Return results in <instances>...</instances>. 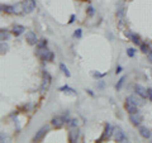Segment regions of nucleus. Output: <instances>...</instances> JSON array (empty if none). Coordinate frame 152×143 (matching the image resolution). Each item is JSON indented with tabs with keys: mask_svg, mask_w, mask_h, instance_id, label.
Instances as JSON below:
<instances>
[{
	"mask_svg": "<svg viewBox=\"0 0 152 143\" xmlns=\"http://www.w3.org/2000/svg\"><path fill=\"white\" fill-rule=\"evenodd\" d=\"M37 57H39L42 61H48V62H52L55 58V55L52 51H49L47 47H43V48H38V51L36 52Z\"/></svg>",
	"mask_w": 152,
	"mask_h": 143,
	"instance_id": "f257e3e1",
	"label": "nucleus"
},
{
	"mask_svg": "<svg viewBox=\"0 0 152 143\" xmlns=\"http://www.w3.org/2000/svg\"><path fill=\"white\" fill-rule=\"evenodd\" d=\"M22 9L25 14H31L32 11L36 9V1L34 0H24L22 3Z\"/></svg>",
	"mask_w": 152,
	"mask_h": 143,
	"instance_id": "f03ea898",
	"label": "nucleus"
},
{
	"mask_svg": "<svg viewBox=\"0 0 152 143\" xmlns=\"http://www.w3.org/2000/svg\"><path fill=\"white\" fill-rule=\"evenodd\" d=\"M67 122H70V120L66 119L65 116H55L51 120V124L53 125L55 128H61V127H63V124L67 123Z\"/></svg>",
	"mask_w": 152,
	"mask_h": 143,
	"instance_id": "7ed1b4c3",
	"label": "nucleus"
},
{
	"mask_svg": "<svg viewBox=\"0 0 152 143\" xmlns=\"http://www.w3.org/2000/svg\"><path fill=\"white\" fill-rule=\"evenodd\" d=\"M124 106H125V109H127V112L129 113V114H137V113L139 112V110H138V106H137L136 104H133L132 101L129 100V99H127V100H125Z\"/></svg>",
	"mask_w": 152,
	"mask_h": 143,
	"instance_id": "20e7f679",
	"label": "nucleus"
},
{
	"mask_svg": "<svg viewBox=\"0 0 152 143\" xmlns=\"http://www.w3.org/2000/svg\"><path fill=\"white\" fill-rule=\"evenodd\" d=\"M128 99H129L133 104H136L137 106H142V105H145V98H142V96L138 95L137 92L136 94H132Z\"/></svg>",
	"mask_w": 152,
	"mask_h": 143,
	"instance_id": "39448f33",
	"label": "nucleus"
},
{
	"mask_svg": "<svg viewBox=\"0 0 152 143\" xmlns=\"http://www.w3.org/2000/svg\"><path fill=\"white\" fill-rule=\"evenodd\" d=\"M25 39H27L28 45H31V46H36L38 43V38H37L36 33H34V32H31V31L25 33Z\"/></svg>",
	"mask_w": 152,
	"mask_h": 143,
	"instance_id": "423d86ee",
	"label": "nucleus"
},
{
	"mask_svg": "<svg viewBox=\"0 0 152 143\" xmlns=\"http://www.w3.org/2000/svg\"><path fill=\"white\" fill-rule=\"evenodd\" d=\"M114 138H115L117 142H127L128 138L124 134V132L121 129V128H117L115 132H114Z\"/></svg>",
	"mask_w": 152,
	"mask_h": 143,
	"instance_id": "0eeeda50",
	"label": "nucleus"
},
{
	"mask_svg": "<svg viewBox=\"0 0 152 143\" xmlns=\"http://www.w3.org/2000/svg\"><path fill=\"white\" fill-rule=\"evenodd\" d=\"M47 132H48V127H47V125L42 127V128H41V129L37 132L36 136L33 137V141H34V142H39V141H42L43 137L46 136V133H47Z\"/></svg>",
	"mask_w": 152,
	"mask_h": 143,
	"instance_id": "6e6552de",
	"label": "nucleus"
},
{
	"mask_svg": "<svg viewBox=\"0 0 152 143\" xmlns=\"http://www.w3.org/2000/svg\"><path fill=\"white\" fill-rule=\"evenodd\" d=\"M142 120H143V118L138 114V113H137V114H129V122H131V123H132L133 125H136V127L141 124Z\"/></svg>",
	"mask_w": 152,
	"mask_h": 143,
	"instance_id": "1a4fd4ad",
	"label": "nucleus"
},
{
	"mask_svg": "<svg viewBox=\"0 0 152 143\" xmlns=\"http://www.w3.org/2000/svg\"><path fill=\"white\" fill-rule=\"evenodd\" d=\"M134 91L137 92L138 95H141L142 98H148V94H147V90L145 89L142 85H134Z\"/></svg>",
	"mask_w": 152,
	"mask_h": 143,
	"instance_id": "9d476101",
	"label": "nucleus"
},
{
	"mask_svg": "<svg viewBox=\"0 0 152 143\" xmlns=\"http://www.w3.org/2000/svg\"><path fill=\"white\" fill-rule=\"evenodd\" d=\"M112 127H110V124H107L105 125V129H104V133H103V136H101V138H100V141H104V139H109L110 137H112Z\"/></svg>",
	"mask_w": 152,
	"mask_h": 143,
	"instance_id": "9b49d317",
	"label": "nucleus"
},
{
	"mask_svg": "<svg viewBox=\"0 0 152 143\" xmlns=\"http://www.w3.org/2000/svg\"><path fill=\"white\" fill-rule=\"evenodd\" d=\"M79 129L77 128H74V129H71L70 130V133H69V139H70V142H76L79 139Z\"/></svg>",
	"mask_w": 152,
	"mask_h": 143,
	"instance_id": "f8f14e48",
	"label": "nucleus"
},
{
	"mask_svg": "<svg viewBox=\"0 0 152 143\" xmlns=\"http://www.w3.org/2000/svg\"><path fill=\"white\" fill-rule=\"evenodd\" d=\"M25 32V28L23 27V25H19V24H14L13 25V34L15 37L20 36V34H23Z\"/></svg>",
	"mask_w": 152,
	"mask_h": 143,
	"instance_id": "ddd939ff",
	"label": "nucleus"
},
{
	"mask_svg": "<svg viewBox=\"0 0 152 143\" xmlns=\"http://www.w3.org/2000/svg\"><path fill=\"white\" fill-rule=\"evenodd\" d=\"M139 134H141V137H143L145 139L151 138V130L148 129L147 127H139Z\"/></svg>",
	"mask_w": 152,
	"mask_h": 143,
	"instance_id": "4468645a",
	"label": "nucleus"
},
{
	"mask_svg": "<svg viewBox=\"0 0 152 143\" xmlns=\"http://www.w3.org/2000/svg\"><path fill=\"white\" fill-rule=\"evenodd\" d=\"M1 11H3V13H7V14H13V13H15V8H14L13 5L3 4L1 5Z\"/></svg>",
	"mask_w": 152,
	"mask_h": 143,
	"instance_id": "2eb2a0df",
	"label": "nucleus"
},
{
	"mask_svg": "<svg viewBox=\"0 0 152 143\" xmlns=\"http://www.w3.org/2000/svg\"><path fill=\"white\" fill-rule=\"evenodd\" d=\"M129 38L131 41L134 43V45H137V46H141V37L138 36V34H136V33H131L129 34Z\"/></svg>",
	"mask_w": 152,
	"mask_h": 143,
	"instance_id": "dca6fc26",
	"label": "nucleus"
},
{
	"mask_svg": "<svg viewBox=\"0 0 152 143\" xmlns=\"http://www.w3.org/2000/svg\"><path fill=\"white\" fill-rule=\"evenodd\" d=\"M9 36H10V34H9V32H8L7 29L3 28L1 31H0V37H1V41H3V42H4V41H8V39H9Z\"/></svg>",
	"mask_w": 152,
	"mask_h": 143,
	"instance_id": "f3484780",
	"label": "nucleus"
},
{
	"mask_svg": "<svg viewBox=\"0 0 152 143\" xmlns=\"http://www.w3.org/2000/svg\"><path fill=\"white\" fill-rule=\"evenodd\" d=\"M60 91H62V92H67V94H71V95H75L76 94V91L74 89H71V87H69V86H62V87H60Z\"/></svg>",
	"mask_w": 152,
	"mask_h": 143,
	"instance_id": "a211bd4d",
	"label": "nucleus"
},
{
	"mask_svg": "<svg viewBox=\"0 0 152 143\" xmlns=\"http://www.w3.org/2000/svg\"><path fill=\"white\" fill-rule=\"evenodd\" d=\"M125 76H122L121 78H119V81H118V84L115 85V89H117V91H119V90L122 89V86H123V84H124V81H125Z\"/></svg>",
	"mask_w": 152,
	"mask_h": 143,
	"instance_id": "6ab92c4d",
	"label": "nucleus"
},
{
	"mask_svg": "<svg viewBox=\"0 0 152 143\" xmlns=\"http://www.w3.org/2000/svg\"><path fill=\"white\" fill-rule=\"evenodd\" d=\"M60 69H61V71H62L67 77L71 76V74H70V71H69V69H67V67L65 66V63H61V65H60Z\"/></svg>",
	"mask_w": 152,
	"mask_h": 143,
	"instance_id": "aec40b11",
	"label": "nucleus"
},
{
	"mask_svg": "<svg viewBox=\"0 0 152 143\" xmlns=\"http://www.w3.org/2000/svg\"><path fill=\"white\" fill-rule=\"evenodd\" d=\"M139 47H141V52H142V53L147 55L148 52H150V47H148L147 43H141V46H139Z\"/></svg>",
	"mask_w": 152,
	"mask_h": 143,
	"instance_id": "412c9836",
	"label": "nucleus"
},
{
	"mask_svg": "<svg viewBox=\"0 0 152 143\" xmlns=\"http://www.w3.org/2000/svg\"><path fill=\"white\" fill-rule=\"evenodd\" d=\"M47 39H39L38 41V43H37V46H38V48H43V47H47Z\"/></svg>",
	"mask_w": 152,
	"mask_h": 143,
	"instance_id": "4be33fe9",
	"label": "nucleus"
},
{
	"mask_svg": "<svg viewBox=\"0 0 152 143\" xmlns=\"http://www.w3.org/2000/svg\"><path fill=\"white\" fill-rule=\"evenodd\" d=\"M136 55V49L134 48H127V56L128 57H134Z\"/></svg>",
	"mask_w": 152,
	"mask_h": 143,
	"instance_id": "5701e85b",
	"label": "nucleus"
},
{
	"mask_svg": "<svg viewBox=\"0 0 152 143\" xmlns=\"http://www.w3.org/2000/svg\"><path fill=\"white\" fill-rule=\"evenodd\" d=\"M43 80H45V81H48V82H51L52 77H51V75H49L47 71H45V72H43Z\"/></svg>",
	"mask_w": 152,
	"mask_h": 143,
	"instance_id": "b1692460",
	"label": "nucleus"
},
{
	"mask_svg": "<svg viewBox=\"0 0 152 143\" xmlns=\"http://www.w3.org/2000/svg\"><path fill=\"white\" fill-rule=\"evenodd\" d=\"M81 36H83V31H81V29H76V31L74 32L75 38H81Z\"/></svg>",
	"mask_w": 152,
	"mask_h": 143,
	"instance_id": "393cba45",
	"label": "nucleus"
},
{
	"mask_svg": "<svg viewBox=\"0 0 152 143\" xmlns=\"http://www.w3.org/2000/svg\"><path fill=\"white\" fill-rule=\"evenodd\" d=\"M86 13H87V15H89V17H93V15H94V13H95V11H94V8H93V7H89V8L86 9Z\"/></svg>",
	"mask_w": 152,
	"mask_h": 143,
	"instance_id": "a878e982",
	"label": "nucleus"
},
{
	"mask_svg": "<svg viewBox=\"0 0 152 143\" xmlns=\"http://www.w3.org/2000/svg\"><path fill=\"white\" fill-rule=\"evenodd\" d=\"M107 74H99V72H93V77H95V78H101V77H104Z\"/></svg>",
	"mask_w": 152,
	"mask_h": 143,
	"instance_id": "bb28decb",
	"label": "nucleus"
},
{
	"mask_svg": "<svg viewBox=\"0 0 152 143\" xmlns=\"http://www.w3.org/2000/svg\"><path fill=\"white\" fill-rule=\"evenodd\" d=\"M70 127L71 128H75V127H77V119H71V120H70Z\"/></svg>",
	"mask_w": 152,
	"mask_h": 143,
	"instance_id": "cd10ccee",
	"label": "nucleus"
},
{
	"mask_svg": "<svg viewBox=\"0 0 152 143\" xmlns=\"http://www.w3.org/2000/svg\"><path fill=\"white\" fill-rule=\"evenodd\" d=\"M8 48H9V47H8V45H5L4 42H1V53H3V55H4L5 52L8 51Z\"/></svg>",
	"mask_w": 152,
	"mask_h": 143,
	"instance_id": "c85d7f7f",
	"label": "nucleus"
},
{
	"mask_svg": "<svg viewBox=\"0 0 152 143\" xmlns=\"http://www.w3.org/2000/svg\"><path fill=\"white\" fill-rule=\"evenodd\" d=\"M123 14H124V9H123V8H121V9L117 10V15H118L119 18H122V17H123Z\"/></svg>",
	"mask_w": 152,
	"mask_h": 143,
	"instance_id": "c756f323",
	"label": "nucleus"
},
{
	"mask_svg": "<svg viewBox=\"0 0 152 143\" xmlns=\"http://www.w3.org/2000/svg\"><path fill=\"white\" fill-rule=\"evenodd\" d=\"M147 94H148L147 99H150V100L152 101V89H147Z\"/></svg>",
	"mask_w": 152,
	"mask_h": 143,
	"instance_id": "7c9ffc66",
	"label": "nucleus"
},
{
	"mask_svg": "<svg viewBox=\"0 0 152 143\" xmlns=\"http://www.w3.org/2000/svg\"><path fill=\"white\" fill-rule=\"evenodd\" d=\"M75 22V14H72L71 17H70V20H69V24H72V23Z\"/></svg>",
	"mask_w": 152,
	"mask_h": 143,
	"instance_id": "2f4dec72",
	"label": "nucleus"
},
{
	"mask_svg": "<svg viewBox=\"0 0 152 143\" xmlns=\"http://www.w3.org/2000/svg\"><path fill=\"white\" fill-rule=\"evenodd\" d=\"M147 57H148V61H150V62L152 63V51H150L147 53Z\"/></svg>",
	"mask_w": 152,
	"mask_h": 143,
	"instance_id": "473e14b6",
	"label": "nucleus"
},
{
	"mask_svg": "<svg viewBox=\"0 0 152 143\" xmlns=\"http://www.w3.org/2000/svg\"><path fill=\"white\" fill-rule=\"evenodd\" d=\"M121 71H122V66H118V67H117V70H115V74H119Z\"/></svg>",
	"mask_w": 152,
	"mask_h": 143,
	"instance_id": "72a5a7b5",
	"label": "nucleus"
},
{
	"mask_svg": "<svg viewBox=\"0 0 152 143\" xmlns=\"http://www.w3.org/2000/svg\"><path fill=\"white\" fill-rule=\"evenodd\" d=\"M86 91H87V94H89L90 96H94V92H93L91 90H86Z\"/></svg>",
	"mask_w": 152,
	"mask_h": 143,
	"instance_id": "f704fd0d",
	"label": "nucleus"
},
{
	"mask_svg": "<svg viewBox=\"0 0 152 143\" xmlns=\"http://www.w3.org/2000/svg\"><path fill=\"white\" fill-rule=\"evenodd\" d=\"M99 87H100V89H101V87H104V84L100 82V84H99Z\"/></svg>",
	"mask_w": 152,
	"mask_h": 143,
	"instance_id": "c9c22d12",
	"label": "nucleus"
},
{
	"mask_svg": "<svg viewBox=\"0 0 152 143\" xmlns=\"http://www.w3.org/2000/svg\"><path fill=\"white\" fill-rule=\"evenodd\" d=\"M151 72H152V70H151Z\"/></svg>",
	"mask_w": 152,
	"mask_h": 143,
	"instance_id": "e433bc0d",
	"label": "nucleus"
}]
</instances>
